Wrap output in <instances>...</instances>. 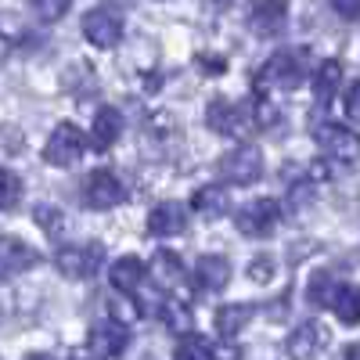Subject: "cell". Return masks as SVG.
<instances>
[{"label": "cell", "mask_w": 360, "mask_h": 360, "mask_svg": "<svg viewBox=\"0 0 360 360\" xmlns=\"http://www.w3.org/2000/svg\"><path fill=\"white\" fill-rule=\"evenodd\" d=\"M105 263V245L101 242H86V245H65L54 252V266L65 278H94Z\"/></svg>", "instance_id": "cell-1"}, {"label": "cell", "mask_w": 360, "mask_h": 360, "mask_svg": "<svg viewBox=\"0 0 360 360\" xmlns=\"http://www.w3.org/2000/svg\"><path fill=\"white\" fill-rule=\"evenodd\" d=\"M234 224L245 238H266L281 224V205L274 198H252V202H245L242 209H238Z\"/></svg>", "instance_id": "cell-2"}, {"label": "cell", "mask_w": 360, "mask_h": 360, "mask_svg": "<svg viewBox=\"0 0 360 360\" xmlns=\"http://www.w3.org/2000/svg\"><path fill=\"white\" fill-rule=\"evenodd\" d=\"M83 148H86V137H83L79 127H72V123H58L54 134H51L47 144H44V159H47L51 166H58V169H65V166L79 162Z\"/></svg>", "instance_id": "cell-3"}, {"label": "cell", "mask_w": 360, "mask_h": 360, "mask_svg": "<svg viewBox=\"0 0 360 360\" xmlns=\"http://www.w3.org/2000/svg\"><path fill=\"white\" fill-rule=\"evenodd\" d=\"M314 141L324 155H332L339 162H356L360 159V137L339 123H321L314 127Z\"/></svg>", "instance_id": "cell-4"}, {"label": "cell", "mask_w": 360, "mask_h": 360, "mask_svg": "<svg viewBox=\"0 0 360 360\" xmlns=\"http://www.w3.org/2000/svg\"><path fill=\"white\" fill-rule=\"evenodd\" d=\"M299 83H303V65H299V54L292 51L270 54L256 79V86H278V90H295Z\"/></svg>", "instance_id": "cell-5"}, {"label": "cell", "mask_w": 360, "mask_h": 360, "mask_svg": "<svg viewBox=\"0 0 360 360\" xmlns=\"http://www.w3.org/2000/svg\"><path fill=\"white\" fill-rule=\"evenodd\" d=\"M205 123H209V130L213 134H224V137H245L249 134V115H245V108L238 105V101H231V98H213L209 101V108H205Z\"/></svg>", "instance_id": "cell-6"}, {"label": "cell", "mask_w": 360, "mask_h": 360, "mask_svg": "<svg viewBox=\"0 0 360 360\" xmlns=\"http://www.w3.org/2000/svg\"><path fill=\"white\" fill-rule=\"evenodd\" d=\"M83 202L90 209H115L123 202V180L112 169H94L83 180Z\"/></svg>", "instance_id": "cell-7"}, {"label": "cell", "mask_w": 360, "mask_h": 360, "mask_svg": "<svg viewBox=\"0 0 360 360\" xmlns=\"http://www.w3.org/2000/svg\"><path fill=\"white\" fill-rule=\"evenodd\" d=\"M83 37L94 44V47L108 51V47H115L119 40H123V18H119L115 11H108V8L86 11L83 15Z\"/></svg>", "instance_id": "cell-8"}, {"label": "cell", "mask_w": 360, "mask_h": 360, "mask_svg": "<svg viewBox=\"0 0 360 360\" xmlns=\"http://www.w3.org/2000/svg\"><path fill=\"white\" fill-rule=\"evenodd\" d=\"M220 173L231 180V184H252V180H259V173H263L259 148L242 144V148H234V152H227L220 159Z\"/></svg>", "instance_id": "cell-9"}, {"label": "cell", "mask_w": 360, "mask_h": 360, "mask_svg": "<svg viewBox=\"0 0 360 360\" xmlns=\"http://www.w3.org/2000/svg\"><path fill=\"white\" fill-rule=\"evenodd\" d=\"M288 25V0H252L249 29L256 37H278Z\"/></svg>", "instance_id": "cell-10"}, {"label": "cell", "mask_w": 360, "mask_h": 360, "mask_svg": "<svg viewBox=\"0 0 360 360\" xmlns=\"http://www.w3.org/2000/svg\"><path fill=\"white\" fill-rule=\"evenodd\" d=\"M37 263H40L37 249H29L22 238L0 234V281L25 274V270H29V266H37Z\"/></svg>", "instance_id": "cell-11"}, {"label": "cell", "mask_w": 360, "mask_h": 360, "mask_svg": "<svg viewBox=\"0 0 360 360\" xmlns=\"http://www.w3.org/2000/svg\"><path fill=\"white\" fill-rule=\"evenodd\" d=\"M148 231L155 238H173V234H184L188 231V213L180 202H159L148 217Z\"/></svg>", "instance_id": "cell-12"}, {"label": "cell", "mask_w": 360, "mask_h": 360, "mask_svg": "<svg viewBox=\"0 0 360 360\" xmlns=\"http://www.w3.org/2000/svg\"><path fill=\"white\" fill-rule=\"evenodd\" d=\"M227 281H231L227 256H198V263H195V288L198 292H220Z\"/></svg>", "instance_id": "cell-13"}, {"label": "cell", "mask_w": 360, "mask_h": 360, "mask_svg": "<svg viewBox=\"0 0 360 360\" xmlns=\"http://www.w3.org/2000/svg\"><path fill=\"white\" fill-rule=\"evenodd\" d=\"M191 209L195 213H202L205 220H220L227 217V209H231V191L224 184H205L191 195Z\"/></svg>", "instance_id": "cell-14"}, {"label": "cell", "mask_w": 360, "mask_h": 360, "mask_svg": "<svg viewBox=\"0 0 360 360\" xmlns=\"http://www.w3.org/2000/svg\"><path fill=\"white\" fill-rule=\"evenodd\" d=\"M328 346V328L321 321H307V324H299L292 339H288V353L292 356H314L317 349Z\"/></svg>", "instance_id": "cell-15"}, {"label": "cell", "mask_w": 360, "mask_h": 360, "mask_svg": "<svg viewBox=\"0 0 360 360\" xmlns=\"http://www.w3.org/2000/svg\"><path fill=\"white\" fill-rule=\"evenodd\" d=\"M148 274H152V281H155L159 288H176L180 281H184V263H180L176 252L159 249V252L152 256V263H148Z\"/></svg>", "instance_id": "cell-16"}, {"label": "cell", "mask_w": 360, "mask_h": 360, "mask_svg": "<svg viewBox=\"0 0 360 360\" xmlns=\"http://www.w3.org/2000/svg\"><path fill=\"white\" fill-rule=\"evenodd\" d=\"M127 346H130V332H127V324H119V321L94 328V335H90V349L101 353V356H115Z\"/></svg>", "instance_id": "cell-17"}, {"label": "cell", "mask_w": 360, "mask_h": 360, "mask_svg": "<svg viewBox=\"0 0 360 360\" xmlns=\"http://www.w3.org/2000/svg\"><path fill=\"white\" fill-rule=\"evenodd\" d=\"M339 83H342V65L335 62V58H328V62L317 65V72H314V101H317V108L332 105Z\"/></svg>", "instance_id": "cell-18"}, {"label": "cell", "mask_w": 360, "mask_h": 360, "mask_svg": "<svg viewBox=\"0 0 360 360\" xmlns=\"http://www.w3.org/2000/svg\"><path fill=\"white\" fill-rule=\"evenodd\" d=\"M119 134H123V115H119L115 108H98L94 115V127H90V141H94V148H112L119 141Z\"/></svg>", "instance_id": "cell-19"}, {"label": "cell", "mask_w": 360, "mask_h": 360, "mask_svg": "<svg viewBox=\"0 0 360 360\" xmlns=\"http://www.w3.org/2000/svg\"><path fill=\"white\" fill-rule=\"evenodd\" d=\"M112 288L115 292H123V295H130V292H137L141 288V281H144V263L137 259V256H123V259H115L112 263Z\"/></svg>", "instance_id": "cell-20"}, {"label": "cell", "mask_w": 360, "mask_h": 360, "mask_svg": "<svg viewBox=\"0 0 360 360\" xmlns=\"http://www.w3.org/2000/svg\"><path fill=\"white\" fill-rule=\"evenodd\" d=\"M252 317H256V307H249V303H227V307L217 310V332L224 339H231V335L242 332Z\"/></svg>", "instance_id": "cell-21"}, {"label": "cell", "mask_w": 360, "mask_h": 360, "mask_svg": "<svg viewBox=\"0 0 360 360\" xmlns=\"http://www.w3.org/2000/svg\"><path fill=\"white\" fill-rule=\"evenodd\" d=\"M159 317H162V324L169 328L173 335H188V332H195V321H191L188 303H176V299H166V303L159 307Z\"/></svg>", "instance_id": "cell-22"}, {"label": "cell", "mask_w": 360, "mask_h": 360, "mask_svg": "<svg viewBox=\"0 0 360 360\" xmlns=\"http://www.w3.org/2000/svg\"><path fill=\"white\" fill-rule=\"evenodd\" d=\"M332 310H335V317L342 321V324H360V288H353V285H339V292H335V299H332Z\"/></svg>", "instance_id": "cell-23"}, {"label": "cell", "mask_w": 360, "mask_h": 360, "mask_svg": "<svg viewBox=\"0 0 360 360\" xmlns=\"http://www.w3.org/2000/svg\"><path fill=\"white\" fill-rule=\"evenodd\" d=\"M339 285H342V281H335L332 274H328V270H321V274H314V278H310L307 299H310L314 307H332V299H335Z\"/></svg>", "instance_id": "cell-24"}, {"label": "cell", "mask_w": 360, "mask_h": 360, "mask_svg": "<svg viewBox=\"0 0 360 360\" xmlns=\"http://www.w3.org/2000/svg\"><path fill=\"white\" fill-rule=\"evenodd\" d=\"M33 220H37L40 231L51 234V238H58V234H62V227H65V213H62L58 205H51V202H40V205L33 209Z\"/></svg>", "instance_id": "cell-25"}, {"label": "cell", "mask_w": 360, "mask_h": 360, "mask_svg": "<svg viewBox=\"0 0 360 360\" xmlns=\"http://www.w3.org/2000/svg\"><path fill=\"white\" fill-rule=\"evenodd\" d=\"M18 202H22V180L0 166V213H11Z\"/></svg>", "instance_id": "cell-26"}, {"label": "cell", "mask_w": 360, "mask_h": 360, "mask_svg": "<svg viewBox=\"0 0 360 360\" xmlns=\"http://www.w3.org/2000/svg\"><path fill=\"white\" fill-rule=\"evenodd\" d=\"M29 11H33L40 22H58L69 8H72V0H25Z\"/></svg>", "instance_id": "cell-27"}, {"label": "cell", "mask_w": 360, "mask_h": 360, "mask_svg": "<svg viewBox=\"0 0 360 360\" xmlns=\"http://www.w3.org/2000/svg\"><path fill=\"white\" fill-rule=\"evenodd\" d=\"M256 123H259V130L278 127V123H281V108H278V105H270L266 98H259V101H256Z\"/></svg>", "instance_id": "cell-28"}, {"label": "cell", "mask_w": 360, "mask_h": 360, "mask_svg": "<svg viewBox=\"0 0 360 360\" xmlns=\"http://www.w3.org/2000/svg\"><path fill=\"white\" fill-rule=\"evenodd\" d=\"M180 339H184V342L176 346V353H180V356H209V353H217L205 339H195L191 332H188V335H180Z\"/></svg>", "instance_id": "cell-29"}, {"label": "cell", "mask_w": 360, "mask_h": 360, "mask_svg": "<svg viewBox=\"0 0 360 360\" xmlns=\"http://www.w3.org/2000/svg\"><path fill=\"white\" fill-rule=\"evenodd\" d=\"M249 278H252L256 285H266L270 278H274V259H270V256H256V259L249 263Z\"/></svg>", "instance_id": "cell-30"}, {"label": "cell", "mask_w": 360, "mask_h": 360, "mask_svg": "<svg viewBox=\"0 0 360 360\" xmlns=\"http://www.w3.org/2000/svg\"><path fill=\"white\" fill-rule=\"evenodd\" d=\"M342 108H346V119H353V123H360V79L346 90V101H342Z\"/></svg>", "instance_id": "cell-31"}, {"label": "cell", "mask_w": 360, "mask_h": 360, "mask_svg": "<svg viewBox=\"0 0 360 360\" xmlns=\"http://www.w3.org/2000/svg\"><path fill=\"white\" fill-rule=\"evenodd\" d=\"M130 303V299H115V303H112V321H119V324H130V321H137V307H127Z\"/></svg>", "instance_id": "cell-32"}, {"label": "cell", "mask_w": 360, "mask_h": 360, "mask_svg": "<svg viewBox=\"0 0 360 360\" xmlns=\"http://www.w3.org/2000/svg\"><path fill=\"white\" fill-rule=\"evenodd\" d=\"M332 11L346 22H356L360 18V0H332Z\"/></svg>", "instance_id": "cell-33"}, {"label": "cell", "mask_w": 360, "mask_h": 360, "mask_svg": "<svg viewBox=\"0 0 360 360\" xmlns=\"http://www.w3.org/2000/svg\"><path fill=\"white\" fill-rule=\"evenodd\" d=\"M4 58H8V37L0 33V62H4Z\"/></svg>", "instance_id": "cell-34"}, {"label": "cell", "mask_w": 360, "mask_h": 360, "mask_svg": "<svg viewBox=\"0 0 360 360\" xmlns=\"http://www.w3.org/2000/svg\"><path fill=\"white\" fill-rule=\"evenodd\" d=\"M217 4H227V0H217Z\"/></svg>", "instance_id": "cell-35"}]
</instances>
